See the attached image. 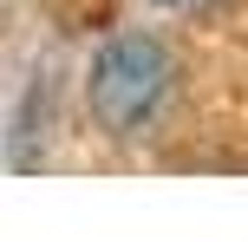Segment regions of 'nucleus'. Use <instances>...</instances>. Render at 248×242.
I'll list each match as a JSON object with an SVG mask.
<instances>
[{
    "mask_svg": "<svg viewBox=\"0 0 248 242\" xmlns=\"http://www.w3.org/2000/svg\"><path fill=\"white\" fill-rule=\"evenodd\" d=\"M150 7H196V0H150Z\"/></svg>",
    "mask_w": 248,
    "mask_h": 242,
    "instance_id": "nucleus-2",
    "label": "nucleus"
},
{
    "mask_svg": "<svg viewBox=\"0 0 248 242\" xmlns=\"http://www.w3.org/2000/svg\"><path fill=\"white\" fill-rule=\"evenodd\" d=\"M170 85H176L170 46H163V39H150V33H118V39H105V46L92 52L85 105H92V118H98L105 138L137 144V138L163 118Z\"/></svg>",
    "mask_w": 248,
    "mask_h": 242,
    "instance_id": "nucleus-1",
    "label": "nucleus"
}]
</instances>
